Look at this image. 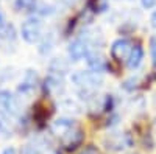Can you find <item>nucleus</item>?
Masks as SVG:
<instances>
[{
	"instance_id": "nucleus-1",
	"label": "nucleus",
	"mask_w": 156,
	"mask_h": 154,
	"mask_svg": "<svg viewBox=\"0 0 156 154\" xmlns=\"http://www.w3.org/2000/svg\"><path fill=\"white\" fill-rule=\"evenodd\" d=\"M72 83L80 89H83V94H84V92H92L97 87H100L103 83V78L100 76V73L90 72V70L76 72L72 75Z\"/></svg>"
},
{
	"instance_id": "nucleus-2",
	"label": "nucleus",
	"mask_w": 156,
	"mask_h": 154,
	"mask_svg": "<svg viewBox=\"0 0 156 154\" xmlns=\"http://www.w3.org/2000/svg\"><path fill=\"white\" fill-rule=\"evenodd\" d=\"M41 30H42L41 20L36 17H30L22 23L20 33H22L23 41H27L28 44H34L41 39Z\"/></svg>"
},
{
	"instance_id": "nucleus-3",
	"label": "nucleus",
	"mask_w": 156,
	"mask_h": 154,
	"mask_svg": "<svg viewBox=\"0 0 156 154\" xmlns=\"http://www.w3.org/2000/svg\"><path fill=\"white\" fill-rule=\"evenodd\" d=\"M131 48H133V44L129 39H125V37H120L112 42L111 45V58L117 62H122L125 59H128L129 53H131Z\"/></svg>"
},
{
	"instance_id": "nucleus-4",
	"label": "nucleus",
	"mask_w": 156,
	"mask_h": 154,
	"mask_svg": "<svg viewBox=\"0 0 156 154\" xmlns=\"http://www.w3.org/2000/svg\"><path fill=\"white\" fill-rule=\"evenodd\" d=\"M105 143H106V148H109L112 151H120V149L131 146L133 140H131V135L128 132H114V134H109V137L105 139Z\"/></svg>"
},
{
	"instance_id": "nucleus-5",
	"label": "nucleus",
	"mask_w": 156,
	"mask_h": 154,
	"mask_svg": "<svg viewBox=\"0 0 156 154\" xmlns=\"http://www.w3.org/2000/svg\"><path fill=\"white\" fill-rule=\"evenodd\" d=\"M89 41L87 39H83V37H78V39H75L70 45H69V56L70 59L73 61H80L83 59L84 56L89 55Z\"/></svg>"
},
{
	"instance_id": "nucleus-6",
	"label": "nucleus",
	"mask_w": 156,
	"mask_h": 154,
	"mask_svg": "<svg viewBox=\"0 0 156 154\" xmlns=\"http://www.w3.org/2000/svg\"><path fill=\"white\" fill-rule=\"evenodd\" d=\"M83 139H84V132L80 129V128H72V129L61 137V142H62V146L72 151L75 148H78L81 143H83Z\"/></svg>"
},
{
	"instance_id": "nucleus-7",
	"label": "nucleus",
	"mask_w": 156,
	"mask_h": 154,
	"mask_svg": "<svg viewBox=\"0 0 156 154\" xmlns=\"http://www.w3.org/2000/svg\"><path fill=\"white\" fill-rule=\"evenodd\" d=\"M0 104L3 106V109L12 115L19 114V104L16 98L12 97V94H9L8 91H0Z\"/></svg>"
},
{
	"instance_id": "nucleus-8",
	"label": "nucleus",
	"mask_w": 156,
	"mask_h": 154,
	"mask_svg": "<svg viewBox=\"0 0 156 154\" xmlns=\"http://www.w3.org/2000/svg\"><path fill=\"white\" fill-rule=\"evenodd\" d=\"M142 59H144V48H142V45H140V44L133 45V48H131V53H129V56H128V59H126L128 67L131 69V70L137 69V67L140 66Z\"/></svg>"
},
{
	"instance_id": "nucleus-9",
	"label": "nucleus",
	"mask_w": 156,
	"mask_h": 154,
	"mask_svg": "<svg viewBox=\"0 0 156 154\" xmlns=\"http://www.w3.org/2000/svg\"><path fill=\"white\" fill-rule=\"evenodd\" d=\"M72 128H73V121L72 120L59 118V120L53 121V125H51V132H53L55 135H58V137H62V135H66Z\"/></svg>"
},
{
	"instance_id": "nucleus-10",
	"label": "nucleus",
	"mask_w": 156,
	"mask_h": 154,
	"mask_svg": "<svg viewBox=\"0 0 156 154\" xmlns=\"http://www.w3.org/2000/svg\"><path fill=\"white\" fill-rule=\"evenodd\" d=\"M87 66L90 69V72H95V73H101L108 66H106V61L103 59V56L95 55V53H89L87 56Z\"/></svg>"
},
{
	"instance_id": "nucleus-11",
	"label": "nucleus",
	"mask_w": 156,
	"mask_h": 154,
	"mask_svg": "<svg viewBox=\"0 0 156 154\" xmlns=\"http://www.w3.org/2000/svg\"><path fill=\"white\" fill-rule=\"evenodd\" d=\"M0 132L3 135H11L14 132V126H12V121L9 120V117L6 114L0 112Z\"/></svg>"
},
{
	"instance_id": "nucleus-12",
	"label": "nucleus",
	"mask_w": 156,
	"mask_h": 154,
	"mask_svg": "<svg viewBox=\"0 0 156 154\" xmlns=\"http://www.w3.org/2000/svg\"><path fill=\"white\" fill-rule=\"evenodd\" d=\"M0 39L14 41V39H16V30H14V27H12V25H9V23L0 25Z\"/></svg>"
},
{
	"instance_id": "nucleus-13",
	"label": "nucleus",
	"mask_w": 156,
	"mask_h": 154,
	"mask_svg": "<svg viewBox=\"0 0 156 154\" xmlns=\"http://www.w3.org/2000/svg\"><path fill=\"white\" fill-rule=\"evenodd\" d=\"M150 56H151L153 66H156V36L150 37Z\"/></svg>"
},
{
	"instance_id": "nucleus-14",
	"label": "nucleus",
	"mask_w": 156,
	"mask_h": 154,
	"mask_svg": "<svg viewBox=\"0 0 156 154\" xmlns=\"http://www.w3.org/2000/svg\"><path fill=\"white\" fill-rule=\"evenodd\" d=\"M17 8H23V9H30L34 6V0H17L16 2Z\"/></svg>"
},
{
	"instance_id": "nucleus-15",
	"label": "nucleus",
	"mask_w": 156,
	"mask_h": 154,
	"mask_svg": "<svg viewBox=\"0 0 156 154\" xmlns=\"http://www.w3.org/2000/svg\"><path fill=\"white\" fill-rule=\"evenodd\" d=\"M80 154H100V151H98L94 145H89V146H86Z\"/></svg>"
},
{
	"instance_id": "nucleus-16",
	"label": "nucleus",
	"mask_w": 156,
	"mask_h": 154,
	"mask_svg": "<svg viewBox=\"0 0 156 154\" xmlns=\"http://www.w3.org/2000/svg\"><path fill=\"white\" fill-rule=\"evenodd\" d=\"M140 5L145 9H150V8L156 6V0H140Z\"/></svg>"
},
{
	"instance_id": "nucleus-17",
	"label": "nucleus",
	"mask_w": 156,
	"mask_h": 154,
	"mask_svg": "<svg viewBox=\"0 0 156 154\" xmlns=\"http://www.w3.org/2000/svg\"><path fill=\"white\" fill-rule=\"evenodd\" d=\"M150 22H151V27L153 28H156V11L151 14V17H150Z\"/></svg>"
},
{
	"instance_id": "nucleus-18",
	"label": "nucleus",
	"mask_w": 156,
	"mask_h": 154,
	"mask_svg": "<svg viewBox=\"0 0 156 154\" xmlns=\"http://www.w3.org/2000/svg\"><path fill=\"white\" fill-rule=\"evenodd\" d=\"M3 154H16V149L12 148V146H9V148H5V149H3Z\"/></svg>"
},
{
	"instance_id": "nucleus-19",
	"label": "nucleus",
	"mask_w": 156,
	"mask_h": 154,
	"mask_svg": "<svg viewBox=\"0 0 156 154\" xmlns=\"http://www.w3.org/2000/svg\"><path fill=\"white\" fill-rule=\"evenodd\" d=\"M2 22H3V17H2V14H0V25H3Z\"/></svg>"
}]
</instances>
